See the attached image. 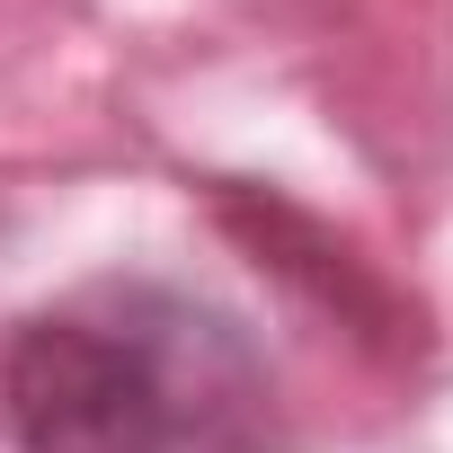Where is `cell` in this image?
<instances>
[{
  "instance_id": "cell-1",
  "label": "cell",
  "mask_w": 453,
  "mask_h": 453,
  "mask_svg": "<svg viewBox=\"0 0 453 453\" xmlns=\"http://www.w3.org/2000/svg\"><path fill=\"white\" fill-rule=\"evenodd\" d=\"M267 356L178 285L107 276L19 320L0 356V418L19 453H258Z\"/></svg>"
}]
</instances>
